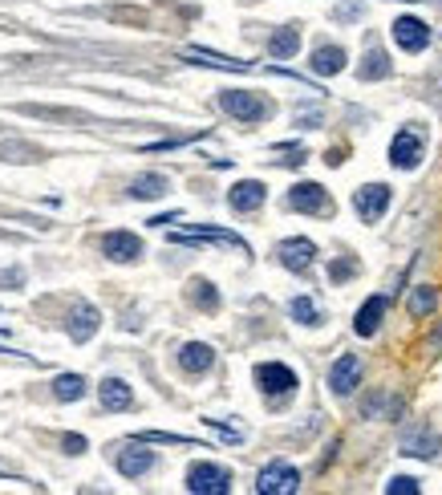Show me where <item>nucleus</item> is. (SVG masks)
Returning <instances> with one entry per match:
<instances>
[{
	"label": "nucleus",
	"mask_w": 442,
	"mask_h": 495,
	"mask_svg": "<svg viewBox=\"0 0 442 495\" xmlns=\"http://www.w3.org/2000/svg\"><path fill=\"white\" fill-rule=\"evenodd\" d=\"M171 244H223V248H236L248 256L252 248L248 239H239L236 231H223V228H195V231H171Z\"/></svg>",
	"instance_id": "9b49d317"
},
{
	"label": "nucleus",
	"mask_w": 442,
	"mask_h": 495,
	"mask_svg": "<svg viewBox=\"0 0 442 495\" xmlns=\"http://www.w3.org/2000/svg\"><path fill=\"white\" fill-rule=\"evenodd\" d=\"M97 402H102V410H130L134 407V390L126 386L122 378H102V386H97Z\"/></svg>",
	"instance_id": "a211bd4d"
},
{
	"label": "nucleus",
	"mask_w": 442,
	"mask_h": 495,
	"mask_svg": "<svg viewBox=\"0 0 442 495\" xmlns=\"http://www.w3.org/2000/svg\"><path fill=\"white\" fill-rule=\"evenodd\" d=\"M386 309H389V297H370V301L357 309V317H354V333L357 337H373L381 329V317H386Z\"/></svg>",
	"instance_id": "2eb2a0df"
},
{
	"label": "nucleus",
	"mask_w": 442,
	"mask_h": 495,
	"mask_svg": "<svg viewBox=\"0 0 442 495\" xmlns=\"http://www.w3.org/2000/svg\"><path fill=\"white\" fill-rule=\"evenodd\" d=\"M256 491L260 495H292L301 491V471L288 467V463H268L256 475Z\"/></svg>",
	"instance_id": "0eeeda50"
},
{
	"label": "nucleus",
	"mask_w": 442,
	"mask_h": 495,
	"mask_svg": "<svg viewBox=\"0 0 442 495\" xmlns=\"http://www.w3.org/2000/svg\"><path fill=\"white\" fill-rule=\"evenodd\" d=\"M362 386V357L357 354H341L329 370V390H333L337 399H349L354 390Z\"/></svg>",
	"instance_id": "1a4fd4ad"
},
{
	"label": "nucleus",
	"mask_w": 442,
	"mask_h": 495,
	"mask_svg": "<svg viewBox=\"0 0 442 495\" xmlns=\"http://www.w3.org/2000/svg\"><path fill=\"white\" fill-rule=\"evenodd\" d=\"M183 57H191V62H199V65H215V70H239V73H248V70H252L248 62H231V57L207 54V49H187Z\"/></svg>",
	"instance_id": "bb28decb"
},
{
	"label": "nucleus",
	"mask_w": 442,
	"mask_h": 495,
	"mask_svg": "<svg viewBox=\"0 0 442 495\" xmlns=\"http://www.w3.org/2000/svg\"><path fill=\"white\" fill-rule=\"evenodd\" d=\"M187 491L195 495H228L231 491V471L220 463H191L187 467Z\"/></svg>",
	"instance_id": "7ed1b4c3"
},
{
	"label": "nucleus",
	"mask_w": 442,
	"mask_h": 495,
	"mask_svg": "<svg viewBox=\"0 0 442 495\" xmlns=\"http://www.w3.org/2000/svg\"><path fill=\"white\" fill-rule=\"evenodd\" d=\"M65 451L81 455V451H86V439H81V434H70V439H65Z\"/></svg>",
	"instance_id": "2f4dec72"
},
{
	"label": "nucleus",
	"mask_w": 442,
	"mask_h": 495,
	"mask_svg": "<svg viewBox=\"0 0 442 495\" xmlns=\"http://www.w3.org/2000/svg\"><path fill=\"white\" fill-rule=\"evenodd\" d=\"M354 273H357V260H333V264H329V281L333 284H346Z\"/></svg>",
	"instance_id": "c85d7f7f"
},
{
	"label": "nucleus",
	"mask_w": 442,
	"mask_h": 495,
	"mask_svg": "<svg viewBox=\"0 0 442 495\" xmlns=\"http://www.w3.org/2000/svg\"><path fill=\"white\" fill-rule=\"evenodd\" d=\"M346 49H341V45H317V49H313V62H309V70L317 73V78H333V73H341L346 70Z\"/></svg>",
	"instance_id": "f3484780"
},
{
	"label": "nucleus",
	"mask_w": 442,
	"mask_h": 495,
	"mask_svg": "<svg viewBox=\"0 0 442 495\" xmlns=\"http://www.w3.org/2000/svg\"><path fill=\"white\" fill-rule=\"evenodd\" d=\"M389 73H394V62L381 54L378 45H370L362 65H357V81H381V78H389Z\"/></svg>",
	"instance_id": "aec40b11"
},
{
	"label": "nucleus",
	"mask_w": 442,
	"mask_h": 495,
	"mask_svg": "<svg viewBox=\"0 0 442 495\" xmlns=\"http://www.w3.org/2000/svg\"><path fill=\"white\" fill-rule=\"evenodd\" d=\"M426 159V134L418 130L414 122L402 126L394 138H389V167H398V171H418Z\"/></svg>",
	"instance_id": "f03ea898"
},
{
	"label": "nucleus",
	"mask_w": 442,
	"mask_h": 495,
	"mask_svg": "<svg viewBox=\"0 0 442 495\" xmlns=\"http://www.w3.org/2000/svg\"><path fill=\"white\" fill-rule=\"evenodd\" d=\"M97 325H102V321H97V309H94V305L78 301V309H73V321H70V337H73V341H89Z\"/></svg>",
	"instance_id": "4be33fe9"
},
{
	"label": "nucleus",
	"mask_w": 442,
	"mask_h": 495,
	"mask_svg": "<svg viewBox=\"0 0 442 495\" xmlns=\"http://www.w3.org/2000/svg\"><path fill=\"white\" fill-rule=\"evenodd\" d=\"M288 313H292V321L296 325H321V309H317V301L313 297H292L288 301Z\"/></svg>",
	"instance_id": "a878e982"
},
{
	"label": "nucleus",
	"mask_w": 442,
	"mask_h": 495,
	"mask_svg": "<svg viewBox=\"0 0 442 495\" xmlns=\"http://www.w3.org/2000/svg\"><path fill=\"white\" fill-rule=\"evenodd\" d=\"M171 191V179L159 175V171H151V175H138L130 183V195L134 199H163V195Z\"/></svg>",
	"instance_id": "5701e85b"
},
{
	"label": "nucleus",
	"mask_w": 442,
	"mask_h": 495,
	"mask_svg": "<svg viewBox=\"0 0 442 495\" xmlns=\"http://www.w3.org/2000/svg\"><path fill=\"white\" fill-rule=\"evenodd\" d=\"M386 491H389V495H398V491H406V495H418V491H422V487H418V479H414V475H394V479H389V483H386Z\"/></svg>",
	"instance_id": "c756f323"
},
{
	"label": "nucleus",
	"mask_w": 442,
	"mask_h": 495,
	"mask_svg": "<svg viewBox=\"0 0 442 495\" xmlns=\"http://www.w3.org/2000/svg\"><path fill=\"white\" fill-rule=\"evenodd\" d=\"M215 365V349L207 341H187L179 349V370L183 373H207Z\"/></svg>",
	"instance_id": "dca6fc26"
},
{
	"label": "nucleus",
	"mask_w": 442,
	"mask_h": 495,
	"mask_svg": "<svg viewBox=\"0 0 442 495\" xmlns=\"http://www.w3.org/2000/svg\"><path fill=\"white\" fill-rule=\"evenodd\" d=\"M402 455H414V459H434L438 455V439H434L430 431H410V434H402Z\"/></svg>",
	"instance_id": "412c9836"
},
{
	"label": "nucleus",
	"mask_w": 442,
	"mask_h": 495,
	"mask_svg": "<svg viewBox=\"0 0 442 495\" xmlns=\"http://www.w3.org/2000/svg\"><path fill=\"white\" fill-rule=\"evenodd\" d=\"M296 126H304V130H317L321 114H317V110H309V114H296Z\"/></svg>",
	"instance_id": "7c9ffc66"
},
{
	"label": "nucleus",
	"mask_w": 442,
	"mask_h": 495,
	"mask_svg": "<svg viewBox=\"0 0 442 495\" xmlns=\"http://www.w3.org/2000/svg\"><path fill=\"white\" fill-rule=\"evenodd\" d=\"M220 106H223V114H231L244 126L268 122V118L276 114V106L264 94H256V89H220Z\"/></svg>",
	"instance_id": "f257e3e1"
},
{
	"label": "nucleus",
	"mask_w": 442,
	"mask_h": 495,
	"mask_svg": "<svg viewBox=\"0 0 442 495\" xmlns=\"http://www.w3.org/2000/svg\"><path fill=\"white\" fill-rule=\"evenodd\" d=\"M276 260H280V268H288V273L304 276L313 268V260H317V244L304 236H288L276 244Z\"/></svg>",
	"instance_id": "423d86ee"
},
{
	"label": "nucleus",
	"mask_w": 442,
	"mask_h": 495,
	"mask_svg": "<svg viewBox=\"0 0 442 495\" xmlns=\"http://www.w3.org/2000/svg\"><path fill=\"white\" fill-rule=\"evenodd\" d=\"M102 256L114 260V264H130L142 256V239L134 231H106L102 236Z\"/></svg>",
	"instance_id": "f8f14e48"
},
{
	"label": "nucleus",
	"mask_w": 442,
	"mask_h": 495,
	"mask_svg": "<svg viewBox=\"0 0 442 495\" xmlns=\"http://www.w3.org/2000/svg\"><path fill=\"white\" fill-rule=\"evenodd\" d=\"M296 49H301V25H284V29H276V33L268 37V54H272L276 62L296 57Z\"/></svg>",
	"instance_id": "6ab92c4d"
},
{
	"label": "nucleus",
	"mask_w": 442,
	"mask_h": 495,
	"mask_svg": "<svg viewBox=\"0 0 442 495\" xmlns=\"http://www.w3.org/2000/svg\"><path fill=\"white\" fill-rule=\"evenodd\" d=\"M389 33H394V41H398L402 54H422L426 45H430V25L418 17H398L394 25H389Z\"/></svg>",
	"instance_id": "9d476101"
},
{
	"label": "nucleus",
	"mask_w": 442,
	"mask_h": 495,
	"mask_svg": "<svg viewBox=\"0 0 442 495\" xmlns=\"http://www.w3.org/2000/svg\"><path fill=\"white\" fill-rule=\"evenodd\" d=\"M256 386L264 399H288L292 390L301 386V378H296V370H288L284 362H260L256 370Z\"/></svg>",
	"instance_id": "20e7f679"
},
{
	"label": "nucleus",
	"mask_w": 442,
	"mask_h": 495,
	"mask_svg": "<svg viewBox=\"0 0 442 495\" xmlns=\"http://www.w3.org/2000/svg\"><path fill=\"white\" fill-rule=\"evenodd\" d=\"M434 309H438V292L430 284H418L414 297H410V317H430Z\"/></svg>",
	"instance_id": "cd10ccee"
},
{
	"label": "nucleus",
	"mask_w": 442,
	"mask_h": 495,
	"mask_svg": "<svg viewBox=\"0 0 442 495\" xmlns=\"http://www.w3.org/2000/svg\"><path fill=\"white\" fill-rule=\"evenodd\" d=\"M86 378H81V373H62V378L54 382V394L62 402H78V399H86Z\"/></svg>",
	"instance_id": "393cba45"
},
{
	"label": "nucleus",
	"mask_w": 442,
	"mask_h": 495,
	"mask_svg": "<svg viewBox=\"0 0 442 495\" xmlns=\"http://www.w3.org/2000/svg\"><path fill=\"white\" fill-rule=\"evenodd\" d=\"M191 305L195 309H204V313H215L220 309V292H215V284L212 281H191Z\"/></svg>",
	"instance_id": "b1692460"
},
{
	"label": "nucleus",
	"mask_w": 442,
	"mask_h": 495,
	"mask_svg": "<svg viewBox=\"0 0 442 495\" xmlns=\"http://www.w3.org/2000/svg\"><path fill=\"white\" fill-rule=\"evenodd\" d=\"M284 207L304 215H333V199H329V191L321 183H296L284 195Z\"/></svg>",
	"instance_id": "39448f33"
},
{
	"label": "nucleus",
	"mask_w": 442,
	"mask_h": 495,
	"mask_svg": "<svg viewBox=\"0 0 442 495\" xmlns=\"http://www.w3.org/2000/svg\"><path fill=\"white\" fill-rule=\"evenodd\" d=\"M264 199H268V187L260 183V179H239V183L228 191V207H231V212H239V215L264 207Z\"/></svg>",
	"instance_id": "ddd939ff"
},
{
	"label": "nucleus",
	"mask_w": 442,
	"mask_h": 495,
	"mask_svg": "<svg viewBox=\"0 0 442 495\" xmlns=\"http://www.w3.org/2000/svg\"><path fill=\"white\" fill-rule=\"evenodd\" d=\"M389 199H394V191H389L386 183H365L354 191V212L362 215V223H378L381 215H386Z\"/></svg>",
	"instance_id": "6e6552de"
},
{
	"label": "nucleus",
	"mask_w": 442,
	"mask_h": 495,
	"mask_svg": "<svg viewBox=\"0 0 442 495\" xmlns=\"http://www.w3.org/2000/svg\"><path fill=\"white\" fill-rule=\"evenodd\" d=\"M114 467L122 471L126 479H142L154 467V451H146L142 442H130V447H122V451L114 455Z\"/></svg>",
	"instance_id": "4468645a"
}]
</instances>
